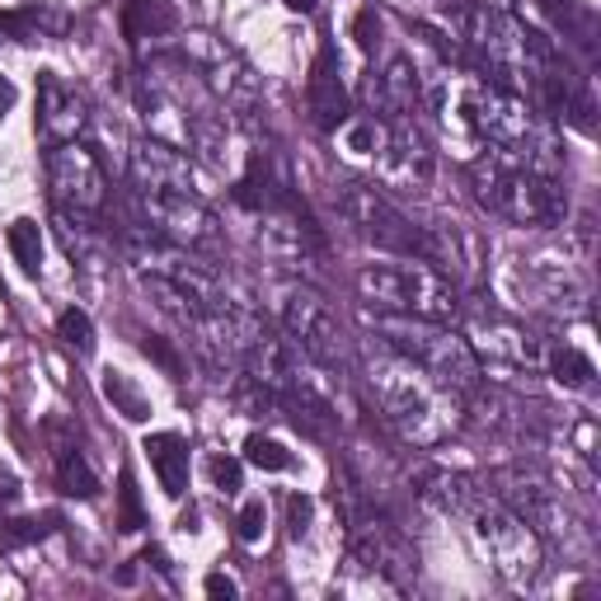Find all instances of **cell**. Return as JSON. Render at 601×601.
I'll return each mask as SVG.
<instances>
[{
  "label": "cell",
  "instance_id": "cell-1",
  "mask_svg": "<svg viewBox=\"0 0 601 601\" xmlns=\"http://www.w3.org/2000/svg\"><path fill=\"white\" fill-rule=\"evenodd\" d=\"M362 376L376 399V413L405 447H437L465 423V395L427 376L419 362L371 338L362 353Z\"/></svg>",
  "mask_w": 601,
  "mask_h": 601
},
{
  "label": "cell",
  "instance_id": "cell-2",
  "mask_svg": "<svg viewBox=\"0 0 601 601\" xmlns=\"http://www.w3.org/2000/svg\"><path fill=\"white\" fill-rule=\"evenodd\" d=\"M470 189L484 212L503 217L508 226H560L568 217L564 179L540 175L503 146H489L470 161Z\"/></svg>",
  "mask_w": 601,
  "mask_h": 601
},
{
  "label": "cell",
  "instance_id": "cell-3",
  "mask_svg": "<svg viewBox=\"0 0 601 601\" xmlns=\"http://www.w3.org/2000/svg\"><path fill=\"white\" fill-rule=\"evenodd\" d=\"M451 24V48L456 62L475 66L489 85L526 99V71H532V28L494 5H475V0H456L447 10Z\"/></svg>",
  "mask_w": 601,
  "mask_h": 601
},
{
  "label": "cell",
  "instance_id": "cell-4",
  "mask_svg": "<svg viewBox=\"0 0 601 601\" xmlns=\"http://www.w3.org/2000/svg\"><path fill=\"white\" fill-rule=\"evenodd\" d=\"M367 329L376 334V343L395 348L399 357L419 362L427 376H437L442 385H451L456 395H475L484 385V362L475 348L465 343V334H456L451 324L419 320V315H391V310H362Z\"/></svg>",
  "mask_w": 601,
  "mask_h": 601
},
{
  "label": "cell",
  "instance_id": "cell-5",
  "mask_svg": "<svg viewBox=\"0 0 601 601\" xmlns=\"http://www.w3.org/2000/svg\"><path fill=\"white\" fill-rule=\"evenodd\" d=\"M353 282L362 306L371 310L419 315V320H437V324H456L465 310L456 282L437 264L413 259V254H395V264H362Z\"/></svg>",
  "mask_w": 601,
  "mask_h": 601
},
{
  "label": "cell",
  "instance_id": "cell-6",
  "mask_svg": "<svg viewBox=\"0 0 601 601\" xmlns=\"http://www.w3.org/2000/svg\"><path fill=\"white\" fill-rule=\"evenodd\" d=\"M465 522H470V532H475L484 560H489V568L498 578L532 583L540 574V564H546V540H540L508 503H498L489 489L475 498V508L465 512Z\"/></svg>",
  "mask_w": 601,
  "mask_h": 601
},
{
  "label": "cell",
  "instance_id": "cell-7",
  "mask_svg": "<svg viewBox=\"0 0 601 601\" xmlns=\"http://www.w3.org/2000/svg\"><path fill=\"white\" fill-rule=\"evenodd\" d=\"M118 226H141V231L169 240L183 250H212L221 240V221L197 193H146L127 189L123 193V221Z\"/></svg>",
  "mask_w": 601,
  "mask_h": 601
},
{
  "label": "cell",
  "instance_id": "cell-8",
  "mask_svg": "<svg viewBox=\"0 0 601 601\" xmlns=\"http://www.w3.org/2000/svg\"><path fill=\"white\" fill-rule=\"evenodd\" d=\"M278 320H282V334H287L310 362H320L324 371H348V338H343V324L334 306L310 292V287H282L278 292Z\"/></svg>",
  "mask_w": 601,
  "mask_h": 601
},
{
  "label": "cell",
  "instance_id": "cell-9",
  "mask_svg": "<svg viewBox=\"0 0 601 601\" xmlns=\"http://www.w3.org/2000/svg\"><path fill=\"white\" fill-rule=\"evenodd\" d=\"M338 212L362 245L381 254H413V259H423V226L409 212H399L381 189H371V183H343Z\"/></svg>",
  "mask_w": 601,
  "mask_h": 601
},
{
  "label": "cell",
  "instance_id": "cell-10",
  "mask_svg": "<svg viewBox=\"0 0 601 601\" xmlns=\"http://www.w3.org/2000/svg\"><path fill=\"white\" fill-rule=\"evenodd\" d=\"M484 484H489V494L498 498V503H508L540 540L568 532L564 494L554 489V479L546 475V470H536V465H503V470H494Z\"/></svg>",
  "mask_w": 601,
  "mask_h": 601
},
{
  "label": "cell",
  "instance_id": "cell-11",
  "mask_svg": "<svg viewBox=\"0 0 601 601\" xmlns=\"http://www.w3.org/2000/svg\"><path fill=\"white\" fill-rule=\"evenodd\" d=\"M48 189L56 197V207H76V212H104L108 203V175L99 165V155L80 141H52L48 151Z\"/></svg>",
  "mask_w": 601,
  "mask_h": 601
},
{
  "label": "cell",
  "instance_id": "cell-12",
  "mask_svg": "<svg viewBox=\"0 0 601 601\" xmlns=\"http://www.w3.org/2000/svg\"><path fill=\"white\" fill-rule=\"evenodd\" d=\"M461 320H465V343L475 348L479 362H489V367H512V371H532L540 362V343L532 329H522L517 320H508V315H498V310H461Z\"/></svg>",
  "mask_w": 601,
  "mask_h": 601
},
{
  "label": "cell",
  "instance_id": "cell-13",
  "mask_svg": "<svg viewBox=\"0 0 601 601\" xmlns=\"http://www.w3.org/2000/svg\"><path fill=\"white\" fill-rule=\"evenodd\" d=\"M348 540H353V560L362 568H371L376 578H385L395 592L413 588V550H409V540L381 517V512H362V517H353V536Z\"/></svg>",
  "mask_w": 601,
  "mask_h": 601
},
{
  "label": "cell",
  "instance_id": "cell-14",
  "mask_svg": "<svg viewBox=\"0 0 601 601\" xmlns=\"http://www.w3.org/2000/svg\"><path fill=\"white\" fill-rule=\"evenodd\" d=\"M381 179L391 189H427L437 169L433 141L413 118H391L385 123V141H381Z\"/></svg>",
  "mask_w": 601,
  "mask_h": 601
},
{
  "label": "cell",
  "instance_id": "cell-15",
  "mask_svg": "<svg viewBox=\"0 0 601 601\" xmlns=\"http://www.w3.org/2000/svg\"><path fill=\"white\" fill-rule=\"evenodd\" d=\"M132 189L146 193H197V169L179 146L151 137L132 151Z\"/></svg>",
  "mask_w": 601,
  "mask_h": 601
},
{
  "label": "cell",
  "instance_id": "cell-16",
  "mask_svg": "<svg viewBox=\"0 0 601 601\" xmlns=\"http://www.w3.org/2000/svg\"><path fill=\"white\" fill-rule=\"evenodd\" d=\"M367 104L371 118L391 123V118H413V108L423 104V76L409 56H391L385 71L367 76Z\"/></svg>",
  "mask_w": 601,
  "mask_h": 601
},
{
  "label": "cell",
  "instance_id": "cell-17",
  "mask_svg": "<svg viewBox=\"0 0 601 601\" xmlns=\"http://www.w3.org/2000/svg\"><path fill=\"white\" fill-rule=\"evenodd\" d=\"M38 127L48 141H80V132L90 127V108H85L80 90L52 71L38 76Z\"/></svg>",
  "mask_w": 601,
  "mask_h": 601
},
{
  "label": "cell",
  "instance_id": "cell-18",
  "mask_svg": "<svg viewBox=\"0 0 601 601\" xmlns=\"http://www.w3.org/2000/svg\"><path fill=\"white\" fill-rule=\"evenodd\" d=\"M306 99H310L315 127H324V132H338V127L353 118V94H348V85L338 80V56H334V48H324L320 56H315Z\"/></svg>",
  "mask_w": 601,
  "mask_h": 601
},
{
  "label": "cell",
  "instance_id": "cell-19",
  "mask_svg": "<svg viewBox=\"0 0 601 601\" xmlns=\"http://www.w3.org/2000/svg\"><path fill=\"white\" fill-rule=\"evenodd\" d=\"M484 489H489V484L479 475H465V470H419V479H413V494H419L427 508L447 512V517H465Z\"/></svg>",
  "mask_w": 601,
  "mask_h": 601
},
{
  "label": "cell",
  "instance_id": "cell-20",
  "mask_svg": "<svg viewBox=\"0 0 601 601\" xmlns=\"http://www.w3.org/2000/svg\"><path fill=\"white\" fill-rule=\"evenodd\" d=\"M52 226H56V235H62V245H66V254H71L76 264L99 268V264L108 259L113 235H108V226L99 221V212L56 207V212H52Z\"/></svg>",
  "mask_w": 601,
  "mask_h": 601
},
{
  "label": "cell",
  "instance_id": "cell-21",
  "mask_svg": "<svg viewBox=\"0 0 601 601\" xmlns=\"http://www.w3.org/2000/svg\"><path fill=\"white\" fill-rule=\"evenodd\" d=\"M540 10H546V20L554 24V42H564L568 52H578L583 62H597L601 52V24L597 14L583 5V0H540Z\"/></svg>",
  "mask_w": 601,
  "mask_h": 601
},
{
  "label": "cell",
  "instance_id": "cell-22",
  "mask_svg": "<svg viewBox=\"0 0 601 601\" xmlns=\"http://www.w3.org/2000/svg\"><path fill=\"white\" fill-rule=\"evenodd\" d=\"M141 451L151 456L155 475H161V489L169 498H183V489H189V442L179 433H151Z\"/></svg>",
  "mask_w": 601,
  "mask_h": 601
},
{
  "label": "cell",
  "instance_id": "cell-23",
  "mask_svg": "<svg viewBox=\"0 0 601 601\" xmlns=\"http://www.w3.org/2000/svg\"><path fill=\"white\" fill-rule=\"evenodd\" d=\"M179 28V10H175V0H127V10H123V34L127 42H155V38H165V34H175Z\"/></svg>",
  "mask_w": 601,
  "mask_h": 601
},
{
  "label": "cell",
  "instance_id": "cell-24",
  "mask_svg": "<svg viewBox=\"0 0 601 601\" xmlns=\"http://www.w3.org/2000/svg\"><path fill=\"white\" fill-rule=\"evenodd\" d=\"M104 395H108V405L123 413L127 423H146L151 419V399L137 391L132 385V376H123V371H104Z\"/></svg>",
  "mask_w": 601,
  "mask_h": 601
},
{
  "label": "cell",
  "instance_id": "cell-25",
  "mask_svg": "<svg viewBox=\"0 0 601 601\" xmlns=\"http://www.w3.org/2000/svg\"><path fill=\"white\" fill-rule=\"evenodd\" d=\"M56 475H62V489L71 498H99V475L90 470L80 447H62L56 451Z\"/></svg>",
  "mask_w": 601,
  "mask_h": 601
},
{
  "label": "cell",
  "instance_id": "cell-26",
  "mask_svg": "<svg viewBox=\"0 0 601 601\" xmlns=\"http://www.w3.org/2000/svg\"><path fill=\"white\" fill-rule=\"evenodd\" d=\"M550 376L564 385V391H592V376H597V367H592V357H583L578 348H554L550 353Z\"/></svg>",
  "mask_w": 601,
  "mask_h": 601
},
{
  "label": "cell",
  "instance_id": "cell-27",
  "mask_svg": "<svg viewBox=\"0 0 601 601\" xmlns=\"http://www.w3.org/2000/svg\"><path fill=\"white\" fill-rule=\"evenodd\" d=\"M10 254H14V264L24 268L28 278L42 268V235H38V221H28V217H20L10 226Z\"/></svg>",
  "mask_w": 601,
  "mask_h": 601
},
{
  "label": "cell",
  "instance_id": "cell-28",
  "mask_svg": "<svg viewBox=\"0 0 601 601\" xmlns=\"http://www.w3.org/2000/svg\"><path fill=\"white\" fill-rule=\"evenodd\" d=\"M338 137H343V146H348L353 155H376L381 151V141H385V123L381 118H348L338 127Z\"/></svg>",
  "mask_w": 601,
  "mask_h": 601
},
{
  "label": "cell",
  "instance_id": "cell-29",
  "mask_svg": "<svg viewBox=\"0 0 601 601\" xmlns=\"http://www.w3.org/2000/svg\"><path fill=\"white\" fill-rule=\"evenodd\" d=\"M56 526V517H14V522H0V550H24L42 540Z\"/></svg>",
  "mask_w": 601,
  "mask_h": 601
},
{
  "label": "cell",
  "instance_id": "cell-30",
  "mask_svg": "<svg viewBox=\"0 0 601 601\" xmlns=\"http://www.w3.org/2000/svg\"><path fill=\"white\" fill-rule=\"evenodd\" d=\"M245 461L259 465V470H268V475H278V470H292V451L282 447V442H273V437L254 433V437L245 442Z\"/></svg>",
  "mask_w": 601,
  "mask_h": 601
},
{
  "label": "cell",
  "instance_id": "cell-31",
  "mask_svg": "<svg viewBox=\"0 0 601 601\" xmlns=\"http://www.w3.org/2000/svg\"><path fill=\"white\" fill-rule=\"evenodd\" d=\"M56 334H62L66 348H76L80 357L94 348V324L85 310H62V320H56Z\"/></svg>",
  "mask_w": 601,
  "mask_h": 601
},
{
  "label": "cell",
  "instance_id": "cell-32",
  "mask_svg": "<svg viewBox=\"0 0 601 601\" xmlns=\"http://www.w3.org/2000/svg\"><path fill=\"white\" fill-rule=\"evenodd\" d=\"M264 526H268L264 498H250V503L240 508V517H235V536L245 540V546H254V540H264Z\"/></svg>",
  "mask_w": 601,
  "mask_h": 601
},
{
  "label": "cell",
  "instance_id": "cell-33",
  "mask_svg": "<svg viewBox=\"0 0 601 601\" xmlns=\"http://www.w3.org/2000/svg\"><path fill=\"white\" fill-rule=\"evenodd\" d=\"M207 475H212V484H217L226 498H231V494H240V475H245V470H240L235 456H212V461H207Z\"/></svg>",
  "mask_w": 601,
  "mask_h": 601
},
{
  "label": "cell",
  "instance_id": "cell-34",
  "mask_svg": "<svg viewBox=\"0 0 601 601\" xmlns=\"http://www.w3.org/2000/svg\"><path fill=\"white\" fill-rule=\"evenodd\" d=\"M118 498H123V517H118V526H123V532H137V526H141V503H137V479H132V470H123V489H118Z\"/></svg>",
  "mask_w": 601,
  "mask_h": 601
},
{
  "label": "cell",
  "instance_id": "cell-35",
  "mask_svg": "<svg viewBox=\"0 0 601 601\" xmlns=\"http://www.w3.org/2000/svg\"><path fill=\"white\" fill-rule=\"evenodd\" d=\"M310 517H315V503H310V494H292L287 498V522H292V540H300L310 532Z\"/></svg>",
  "mask_w": 601,
  "mask_h": 601
},
{
  "label": "cell",
  "instance_id": "cell-36",
  "mask_svg": "<svg viewBox=\"0 0 601 601\" xmlns=\"http://www.w3.org/2000/svg\"><path fill=\"white\" fill-rule=\"evenodd\" d=\"M353 34H357V48H362V52L376 48V42H381V20H376V10H357Z\"/></svg>",
  "mask_w": 601,
  "mask_h": 601
},
{
  "label": "cell",
  "instance_id": "cell-37",
  "mask_svg": "<svg viewBox=\"0 0 601 601\" xmlns=\"http://www.w3.org/2000/svg\"><path fill=\"white\" fill-rule=\"evenodd\" d=\"M141 348H146V357H151V362H161V367L169 371V376H183V362L175 357V348H169L165 338H146V343H141Z\"/></svg>",
  "mask_w": 601,
  "mask_h": 601
},
{
  "label": "cell",
  "instance_id": "cell-38",
  "mask_svg": "<svg viewBox=\"0 0 601 601\" xmlns=\"http://www.w3.org/2000/svg\"><path fill=\"white\" fill-rule=\"evenodd\" d=\"M203 592H207V597H235L240 588H235V583H231V578H226V574H207V583H203Z\"/></svg>",
  "mask_w": 601,
  "mask_h": 601
},
{
  "label": "cell",
  "instance_id": "cell-39",
  "mask_svg": "<svg viewBox=\"0 0 601 601\" xmlns=\"http://www.w3.org/2000/svg\"><path fill=\"white\" fill-rule=\"evenodd\" d=\"M141 564H151L155 574H169V560H165V550H146V554H141Z\"/></svg>",
  "mask_w": 601,
  "mask_h": 601
},
{
  "label": "cell",
  "instance_id": "cell-40",
  "mask_svg": "<svg viewBox=\"0 0 601 601\" xmlns=\"http://www.w3.org/2000/svg\"><path fill=\"white\" fill-rule=\"evenodd\" d=\"M10 104H14V85H10L5 76H0V113H5Z\"/></svg>",
  "mask_w": 601,
  "mask_h": 601
},
{
  "label": "cell",
  "instance_id": "cell-41",
  "mask_svg": "<svg viewBox=\"0 0 601 601\" xmlns=\"http://www.w3.org/2000/svg\"><path fill=\"white\" fill-rule=\"evenodd\" d=\"M282 5H287V10H296V14H310L315 5H320V0H282Z\"/></svg>",
  "mask_w": 601,
  "mask_h": 601
}]
</instances>
